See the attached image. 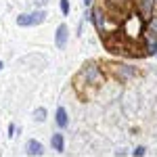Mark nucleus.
Wrapping results in <instances>:
<instances>
[{
	"mask_svg": "<svg viewBox=\"0 0 157 157\" xmlns=\"http://www.w3.org/2000/svg\"><path fill=\"white\" fill-rule=\"evenodd\" d=\"M109 73L117 80V82H130V80H134L136 75H138V67H134V65H111L109 67Z\"/></svg>",
	"mask_w": 157,
	"mask_h": 157,
	"instance_id": "3",
	"label": "nucleus"
},
{
	"mask_svg": "<svg viewBox=\"0 0 157 157\" xmlns=\"http://www.w3.org/2000/svg\"><path fill=\"white\" fill-rule=\"evenodd\" d=\"M140 50H143V55H155L157 57V40H143L140 42Z\"/></svg>",
	"mask_w": 157,
	"mask_h": 157,
	"instance_id": "8",
	"label": "nucleus"
},
{
	"mask_svg": "<svg viewBox=\"0 0 157 157\" xmlns=\"http://www.w3.org/2000/svg\"><path fill=\"white\" fill-rule=\"evenodd\" d=\"M145 23H147V19H143L136 11H132V13H128V15L124 17L120 29L130 42L140 44V42H143V34H145Z\"/></svg>",
	"mask_w": 157,
	"mask_h": 157,
	"instance_id": "2",
	"label": "nucleus"
},
{
	"mask_svg": "<svg viewBox=\"0 0 157 157\" xmlns=\"http://www.w3.org/2000/svg\"><path fill=\"white\" fill-rule=\"evenodd\" d=\"M34 117H36L38 121H44V120H46V109H44V107H38L36 111H34Z\"/></svg>",
	"mask_w": 157,
	"mask_h": 157,
	"instance_id": "12",
	"label": "nucleus"
},
{
	"mask_svg": "<svg viewBox=\"0 0 157 157\" xmlns=\"http://www.w3.org/2000/svg\"><path fill=\"white\" fill-rule=\"evenodd\" d=\"M103 80H105V71L101 69V65L94 63V61H88V63L82 65V69L75 75V88H78V92L82 90V86H86V88H98L103 84Z\"/></svg>",
	"mask_w": 157,
	"mask_h": 157,
	"instance_id": "1",
	"label": "nucleus"
},
{
	"mask_svg": "<svg viewBox=\"0 0 157 157\" xmlns=\"http://www.w3.org/2000/svg\"><path fill=\"white\" fill-rule=\"evenodd\" d=\"M143 40H157V13L151 17V19H147Z\"/></svg>",
	"mask_w": 157,
	"mask_h": 157,
	"instance_id": "7",
	"label": "nucleus"
},
{
	"mask_svg": "<svg viewBox=\"0 0 157 157\" xmlns=\"http://www.w3.org/2000/svg\"><path fill=\"white\" fill-rule=\"evenodd\" d=\"M2 67H4V65H2V61H0V69H2Z\"/></svg>",
	"mask_w": 157,
	"mask_h": 157,
	"instance_id": "16",
	"label": "nucleus"
},
{
	"mask_svg": "<svg viewBox=\"0 0 157 157\" xmlns=\"http://www.w3.org/2000/svg\"><path fill=\"white\" fill-rule=\"evenodd\" d=\"M44 21H46V11H42V9H38L34 13H21L17 17V25L19 27H32V25H40Z\"/></svg>",
	"mask_w": 157,
	"mask_h": 157,
	"instance_id": "4",
	"label": "nucleus"
},
{
	"mask_svg": "<svg viewBox=\"0 0 157 157\" xmlns=\"http://www.w3.org/2000/svg\"><path fill=\"white\" fill-rule=\"evenodd\" d=\"M134 155H145V147H136V151H134Z\"/></svg>",
	"mask_w": 157,
	"mask_h": 157,
	"instance_id": "14",
	"label": "nucleus"
},
{
	"mask_svg": "<svg viewBox=\"0 0 157 157\" xmlns=\"http://www.w3.org/2000/svg\"><path fill=\"white\" fill-rule=\"evenodd\" d=\"M25 151H27V155H42V153H44V151H42V145H40L38 140H27Z\"/></svg>",
	"mask_w": 157,
	"mask_h": 157,
	"instance_id": "10",
	"label": "nucleus"
},
{
	"mask_svg": "<svg viewBox=\"0 0 157 157\" xmlns=\"http://www.w3.org/2000/svg\"><path fill=\"white\" fill-rule=\"evenodd\" d=\"M132 2H134V11L138 13L143 19H151L155 15L157 0H132Z\"/></svg>",
	"mask_w": 157,
	"mask_h": 157,
	"instance_id": "5",
	"label": "nucleus"
},
{
	"mask_svg": "<svg viewBox=\"0 0 157 157\" xmlns=\"http://www.w3.org/2000/svg\"><path fill=\"white\" fill-rule=\"evenodd\" d=\"M90 4H92V0H84V6H86V9H90Z\"/></svg>",
	"mask_w": 157,
	"mask_h": 157,
	"instance_id": "15",
	"label": "nucleus"
},
{
	"mask_svg": "<svg viewBox=\"0 0 157 157\" xmlns=\"http://www.w3.org/2000/svg\"><path fill=\"white\" fill-rule=\"evenodd\" d=\"M59 9L63 15H69V0H59Z\"/></svg>",
	"mask_w": 157,
	"mask_h": 157,
	"instance_id": "13",
	"label": "nucleus"
},
{
	"mask_svg": "<svg viewBox=\"0 0 157 157\" xmlns=\"http://www.w3.org/2000/svg\"><path fill=\"white\" fill-rule=\"evenodd\" d=\"M50 145L55 151H63V147H65V140H63V134H52V138H50Z\"/></svg>",
	"mask_w": 157,
	"mask_h": 157,
	"instance_id": "11",
	"label": "nucleus"
},
{
	"mask_svg": "<svg viewBox=\"0 0 157 157\" xmlns=\"http://www.w3.org/2000/svg\"><path fill=\"white\" fill-rule=\"evenodd\" d=\"M67 38H69V29H67L65 23H61L59 27H57V34H55V46L59 50H63L67 46Z\"/></svg>",
	"mask_w": 157,
	"mask_h": 157,
	"instance_id": "6",
	"label": "nucleus"
},
{
	"mask_svg": "<svg viewBox=\"0 0 157 157\" xmlns=\"http://www.w3.org/2000/svg\"><path fill=\"white\" fill-rule=\"evenodd\" d=\"M55 120H57V126L59 128H67L69 126V117H67V111L63 107L57 109V113H55Z\"/></svg>",
	"mask_w": 157,
	"mask_h": 157,
	"instance_id": "9",
	"label": "nucleus"
}]
</instances>
